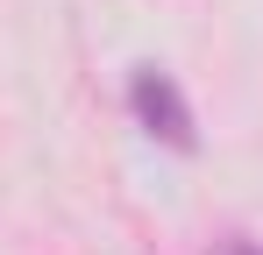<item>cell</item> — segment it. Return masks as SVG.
Returning a JSON list of instances; mask_svg holds the SVG:
<instances>
[{
  "instance_id": "1",
  "label": "cell",
  "mask_w": 263,
  "mask_h": 255,
  "mask_svg": "<svg viewBox=\"0 0 263 255\" xmlns=\"http://www.w3.org/2000/svg\"><path fill=\"white\" fill-rule=\"evenodd\" d=\"M128 107H135V121L149 128L164 149H199V128H192V107H185V92H178V78H164L157 64H142L128 78Z\"/></svg>"
},
{
  "instance_id": "2",
  "label": "cell",
  "mask_w": 263,
  "mask_h": 255,
  "mask_svg": "<svg viewBox=\"0 0 263 255\" xmlns=\"http://www.w3.org/2000/svg\"><path fill=\"white\" fill-rule=\"evenodd\" d=\"M214 255H263V248H256V241H220Z\"/></svg>"
}]
</instances>
